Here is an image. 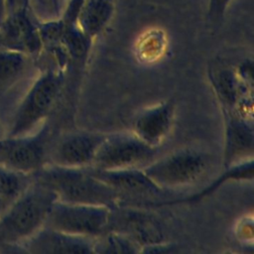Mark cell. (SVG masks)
I'll return each mask as SVG.
<instances>
[{
    "instance_id": "obj_12",
    "label": "cell",
    "mask_w": 254,
    "mask_h": 254,
    "mask_svg": "<svg viewBox=\"0 0 254 254\" xmlns=\"http://www.w3.org/2000/svg\"><path fill=\"white\" fill-rule=\"evenodd\" d=\"M29 10L6 15L0 21V50H11L34 57L40 56L43 45L38 22Z\"/></svg>"
},
{
    "instance_id": "obj_15",
    "label": "cell",
    "mask_w": 254,
    "mask_h": 254,
    "mask_svg": "<svg viewBox=\"0 0 254 254\" xmlns=\"http://www.w3.org/2000/svg\"><path fill=\"white\" fill-rule=\"evenodd\" d=\"M175 102L166 100L145 108L136 115L131 131L143 142L159 149L173 128Z\"/></svg>"
},
{
    "instance_id": "obj_19",
    "label": "cell",
    "mask_w": 254,
    "mask_h": 254,
    "mask_svg": "<svg viewBox=\"0 0 254 254\" xmlns=\"http://www.w3.org/2000/svg\"><path fill=\"white\" fill-rule=\"evenodd\" d=\"M33 180V176L18 173L0 164V196L10 203L31 185Z\"/></svg>"
},
{
    "instance_id": "obj_24",
    "label": "cell",
    "mask_w": 254,
    "mask_h": 254,
    "mask_svg": "<svg viewBox=\"0 0 254 254\" xmlns=\"http://www.w3.org/2000/svg\"><path fill=\"white\" fill-rule=\"evenodd\" d=\"M7 205H8V202L3 197L0 196V215L2 214V212L4 211V209L6 208Z\"/></svg>"
},
{
    "instance_id": "obj_18",
    "label": "cell",
    "mask_w": 254,
    "mask_h": 254,
    "mask_svg": "<svg viewBox=\"0 0 254 254\" xmlns=\"http://www.w3.org/2000/svg\"><path fill=\"white\" fill-rule=\"evenodd\" d=\"M141 247L129 236L111 229L94 238L93 253H139Z\"/></svg>"
},
{
    "instance_id": "obj_1",
    "label": "cell",
    "mask_w": 254,
    "mask_h": 254,
    "mask_svg": "<svg viewBox=\"0 0 254 254\" xmlns=\"http://www.w3.org/2000/svg\"><path fill=\"white\" fill-rule=\"evenodd\" d=\"M64 80V71L57 66L37 72L7 117L4 135H27L44 126L61 94Z\"/></svg>"
},
{
    "instance_id": "obj_20",
    "label": "cell",
    "mask_w": 254,
    "mask_h": 254,
    "mask_svg": "<svg viewBox=\"0 0 254 254\" xmlns=\"http://www.w3.org/2000/svg\"><path fill=\"white\" fill-rule=\"evenodd\" d=\"M64 0H29L28 10L38 23L62 18Z\"/></svg>"
},
{
    "instance_id": "obj_23",
    "label": "cell",
    "mask_w": 254,
    "mask_h": 254,
    "mask_svg": "<svg viewBox=\"0 0 254 254\" xmlns=\"http://www.w3.org/2000/svg\"><path fill=\"white\" fill-rule=\"evenodd\" d=\"M5 17V0H0V21Z\"/></svg>"
},
{
    "instance_id": "obj_4",
    "label": "cell",
    "mask_w": 254,
    "mask_h": 254,
    "mask_svg": "<svg viewBox=\"0 0 254 254\" xmlns=\"http://www.w3.org/2000/svg\"><path fill=\"white\" fill-rule=\"evenodd\" d=\"M210 166L208 154L198 149L185 148L156 158L143 170L158 187L173 192L196 185Z\"/></svg>"
},
{
    "instance_id": "obj_13",
    "label": "cell",
    "mask_w": 254,
    "mask_h": 254,
    "mask_svg": "<svg viewBox=\"0 0 254 254\" xmlns=\"http://www.w3.org/2000/svg\"><path fill=\"white\" fill-rule=\"evenodd\" d=\"M16 247L32 254L93 253L94 238L68 234L44 225Z\"/></svg>"
},
{
    "instance_id": "obj_3",
    "label": "cell",
    "mask_w": 254,
    "mask_h": 254,
    "mask_svg": "<svg viewBox=\"0 0 254 254\" xmlns=\"http://www.w3.org/2000/svg\"><path fill=\"white\" fill-rule=\"evenodd\" d=\"M57 199L51 189L34 179L0 215V243L16 247L32 236L45 225Z\"/></svg>"
},
{
    "instance_id": "obj_16",
    "label": "cell",
    "mask_w": 254,
    "mask_h": 254,
    "mask_svg": "<svg viewBox=\"0 0 254 254\" xmlns=\"http://www.w3.org/2000/svg\"><path fill=\"white\" fill-rule=\"evenodd\" d=\"M112 13V0H84L77 14L75 24L92 40L105 28Z\"/></svg>"
},
{
    "instance_id": "obj_10",
    "label": "cell",
    "mask_w": 254,
    "mask_h": 254,
    "mask_svg": "<svg viewBox=\"0 0 254 254\" xmlns=\"http://www.w3.org/2000/svg\"><path fill=\"white\" fill-rule=\"evenodd\" d=\"M104 135L84 130L65 133L49 151L48 163L66 168H90Z\"/></svg>"
},
{
    "instance_id": "obj_11",
    "label": "cell",
    "mask_w": 254,
    "mask_h": 254,
    "mask_svg": "<svg viewBox=\"0 0 254 254\" xmlns=\"http://www.w3.org/2000/svg\"><path fill=\"white\" fill-rule=\"evenodd\" d=\"M107 229L129 236L141 247V252L148 246L165 242L164 232L158 221L128 204H121L111 209Z\"/></svg>"
},
{
    "instance_id": "obj_9",
    "label": "cell",
    "mask_w": 254,
    "mask_h": 254,
    "mask_svg": "<svg viewBox=\"0 0 254 254\" xmlns=\"http://www.w3.org/2000/svg\"><path fill=\"white\" fill-rule=\"evenodd\" d=\"M35 58L18 51L0 50V120L3 124L34 76Z\"/></svg>"
},
{
    "instance_id": "obj_2",
    "label": "cell",
    "mask_w": 254,
    "mask_h": 254,
    "mask_svg": "<svg viewBox=\"0 0 254 254\" xmlns=\"http://www.w3.org/2000/svg\"><path fill=\"white\" fill-rule=\"evenodd\" d=\"M34 179L51 189L59 200L70 203L121 204L119 194L92 173L90 168H66L47 163Z\"/></svg>"
},
{
    "instance_id": "obj_21",
    "label": "cell",
    "mask_w": 254,
    "mask_h": 254,
    "mask_svg": "<svg viewBox=\"0 0 254 254\" xmlns=\"http://www.w3.org/2000/svg\"><path fill=\"white\" fill-rule=\"evenodd\" d=\"M231 0H209L208 15L212 20L219 19L226 8L228 7Z\"/></svg>"
},
{
    "instance_id": "obj_14",
    "label": "cell",
    "mask_w": 254,
    "mask_h": 254,
    "mask_svg": "<svg viewBox=\"0 0 254 254\" xmlns=\"http://www.w3.org/2000/svg\"><path fill=\"white\" fill-rule=\"evenodd\" d=\"M225 118L223 167L252 159L254 133L252 122L235 109L223 108Z\"/></svg>"
},
{
    "instance_id": "obj_17",
    "label": "cell",
    "mask_w": 254,
    "mask_h": 254,
    "mask_svg": "<svg viewBox=\"0 0 254 254\" xmlns=\"http://www.w3.org/2000/svg\"><path fill=\"white\" fill-rule=\"evenodd\" d=\"M254 176V165H253V158L248 159L236 164H233L229 167L224 168V172L208 187L202 189L199 192H196L192 195L183 197V198H172L167 200L163 203V205H170L176 204L179 202H194L197 201L215 191L219 187L226 184L227 182L233 181H252Z\"/></svg>"
},
{
    "instance_id": "obj_25",
    "label": "cell",
    "mask_w": 254,
    "mask_h": 254,
    "mask_svg": "<svg viewBox=\"0 0 254 254\" xmlns=\"http://www.w3.org/2000/svg\"><path fill=\"white\" fill-rule=\"evenodd\" d=\"M3 135H4V128H3V124H2V122H1V120H0V138H1Z\"/></svg>"
},
{
    "instance_id": "obj_8",
    "label": "cell",
    "mask_w": 254,
    "mask_h": 254,
    "mask_svg": "<svg viewBox=\"0 0 254 254\" xmlns=\"http://www.w3.org/2000/svg\"><path fill=\"white\" fill-rule=\"evenodd\" d=\"M48 135L47 124L31 134L3 135L0 138V164L34 177L48 163Z\"/></svg>"
},
{
    "instance_id": "obj_7",
    "label": "cell",
    "mask_w": 254,
    "mask_h": 254,
    "mask_svg": "<svg viewBox=\"0 0 254 254\" xmlns=\"http://www.w3.org/2000/svg\"><path fill=\"white\" fill-rule=\"evenodd\" d=\"M92 173L113 189L121 198V204L132 206H160L174 198L172 192L158 187L143 169L95 170ZM120 204V205H121Z\"/></svg>"
},
{
    "instance_id": "obj_6",
    "label": "cell",
    "mask_w": 254,
    "mask_h": 254,
    "mask_svg": "<svg viewBox=\"0 0 254 254\" xmlns=\"http://www.w3.org/2000/svg\"><path fill=\"white\" fill-rule=\"evenodd\" d=\"M111 209L105 205L70 203L57 199L45 225L68 234L96 238L107 230Z\"/></svg>"
},
{
    "instance_id": "obj_22",
    "label": "cell",
    "mask_w": 254,
    "mask_h": 254,
    "mask_svg": "<svg viewBox=\"0 0 254 254\" xmlns=\"http://www.w3.org/2000/svg\"><path fill=\"white\" fill-rule=\"evenodd\" d=\"M29 0H5V16L28 10Z\"/></svg>"
},
{
    "instance_id": "obj_5",
    "label": "cell",
    "mask_w": 254,
    "mask_h": 254,
    "mask_svg": "<svg viewBox=\"0 0 254 254\" xmlns=\"http://www.w3.org/2000/svg\"><path fill=\"white\" fill-rule=\"evenodd\" d=\"M159 149L143 142L131 130L105 133L90 168L143 169L157 158Z\"/></svg>"
}]
</instances>
